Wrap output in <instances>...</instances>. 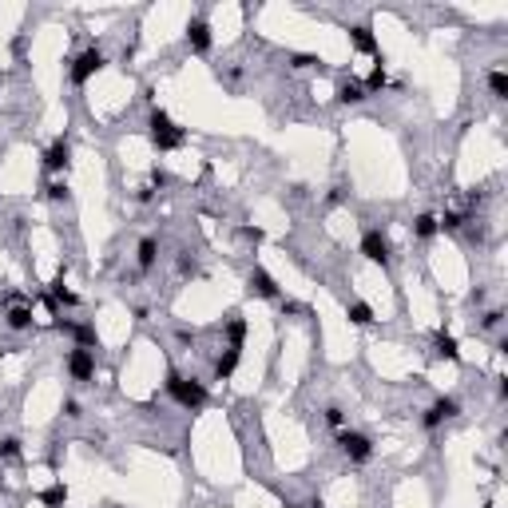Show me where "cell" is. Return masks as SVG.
<instances>
[{
  "instance_id": "obj_13",
  "label": "cell",
  "mask_w": 508,
  "mask_h": 508,
  "mask_svg": "<svg viewBox=\"0 0 508 508\" xmlns=\"http://www.w3.org/2000/svg\"><path fill=\"white\" fill-rule=\"evenodd\" d=\"M4 326H8V330H16V334L32 330V306H24V302L8 306V314H4Z\"/></svg>"
},
{
  "instance_id": "obj_23",
  "label": "cell",
  "mask_w": 508,
  "mask_h": 508,
  "mask_svg": "<svg viewBox=\"0 0 508 508\" xmlns=\"http://www.w3.org/2000/svg\"><path fill=\"white\" fill-rule=\"evenodd\" d=\"M52 302H64V306H75V294H72V290H64V270L56 274V282H52Z\"/></svg>"
},
{
  "instance_id": "obj_35",
  "label": "cell",
  "mask_w": 508,
  "mask_h": 508,
  "mask_svg": "<svg viewBox=\"0 0 508 508\" xmlns=\"http://www.w3.org/2000/svg\"><path fill=\"white\" fill-rule=\"evenodd\" d=\"M64 413L68 417H80V401H64Z\"/></svg>"
},
{
  "instance_id": "obj_18",
  "label": "cell",
  "mask_w": 508,
  "mask_h": 508,
  "mask_svg": "<svg viewBox=\"0 0 508 508\" xmlns=\"http://www.w3.org/2000/svg\"><path fill=\"white\" fill-rule=\"evenodd\" d=\"M72 338H75V346H84V349H96V326L92 322H80V326H72Z\"/></svg>"
},
{
  "instance_id": "obj_11",
  "label": "cell",
  "mask_w": 508,
  "mask_h": 508,
  "mask_svg": "<svg viewBox=\"0 0 508 508\" xmlns=\"http://www.w3.org/2000/svg\"><path fill=\"white\" fill-rule=\"evenodd\" d=\"M238 361H242V346H226L223 354H219V361H215V377L219 382H231L238 370Z\"/></svg>"
},
{
  "instance_id": "obj_27",
  "label": "cell",
  "mask_w": 508,
  "mask_h": 508,
  "mask_svg": "<svg viewBox=\"0 0 508 508\" xmlns=\"http://www.w3.org/2000/svg\"><path fill=\"white\" fill-rule=\"evenodd\" d=\"M385 84H389V75H385V68L377 64V68L370 72V80H365V92H382Z\"/></svg>"
},
{
  "instance_id": "obj_3",
  "label": "cell",
  "mask_w": 508,
  "mask_h": 508,
  "mask_svg": "<svg viewBox=\"0 0 508 508\" xmlns=\"http://www.w3.org/2000/svg\"><path fill=\"white\" fill-rule=\"evenodd\" d=\"M338 445H342V453H346L354 465H365V460L373 457V441L365 433H358V429H342V433H338Z\"/></svg>"
},
{
  "instance_id": "obj_26",
  "label": "cell",
  "mask_w": 508,
  "mask_h": 508,
  "mask_svg": "<svg viewBox=\"0 0 508 508\" xmlns=\"http://www.w3.org/2000/svg\"><path fill=\"white\" fill-rule=\"evenodd\" d=\"M20 457V437H0V460H16Z\"/></svg>"
},
{
  "instance_id": "obj_32",
  "label": "cell",
  "mask_w": 508,
  "mask_h": 508,
  "mask_svg": "<svg viewBox=\"0 0 508 508\" xmlns=\"http://www.w3.org/2000/svg\"><path fill=\"white\" fill-rule=\"evenodd\" d=\"M151 183H155V187H167V183H171V179H167V175H163L159 167H155V171H151Z\"/></svg>"
},
{
  "instance_id": "obj_36",
  "label": "cell",
  "mask_w": 508,
  "mask_h": 508,
  "mask_svg": "<svg viewBox=\"0 0 508 508\" xmlns=\"http://www.w3.org/2000/svg\"><path fill=\"white\" fill-rule=\"evenodd\" d=\"M282 508H298V505H282Z\"/></svg>"
},
{
  "instance_id": "obj_31",
  "label": "cell",
  "mask_w": 508,
  "mask_h": 508,
  "mask_svg": "<svg viewBox=\"0 0 508 508\" xmlns=\"http://www.w3.org/2000/svg\"><path fill=\"white\" fill-rule=\"evenodd\" d=\"M179 274H198V266H195V259H191V254H179Z\"/></svg>"
},
{
  "instance_id": "obj_5",
  "label": "cell",
  "mask_w": 508,
  "mask_h": 508,
  "mask_svg": "<svg viewBox=\"0 0 508 508\" xmlns=\"http://www.w3.org/2000/svg\"><path fill=\"white\" fill-rule=\"evenodd\" d=\"M453 417H460V401L457 397H437L433 405L425 409V417H421V425L433 433V429H441L445 421H453Z\"/></svg>"
},
{
  "instance_id": "obj_21",
  "label": "cell",
  "mask_w": 508,
  "mask_h": 508,
  "mask_svg": "<svg viewBox=\"0 0 508 508\" xmlns=\"http://www.w3.org/2000/svg\"><path fill=\"white\" fill-rule=\"evenodd\" d=\"M64 500H68V488H64V484H52V488L40 493V505H44V508H60Z\"/></svg>"
},
{
  "instance_id": "obj_30",
  "label": "cell",
  "mask_w": 508,
  "mask_h": 508,
  "mask_svg": "<svg viewBox=\"0 0 508 508\" xmlns=\"http://www.w3.org/2000/svg\"><path fill=\"white\" fill-rule=\"evenodd\" d=\"M500 322H505V314H500V310H488V314L481 318V326H484V330H496Z\"/></svg>"
},
{
  "instance_id": "obj_12",
  "label": "cell",
  "mask_w": 508,
  "mask_h": 508,
  "mask_svg": "<svg viewBox=\"0 0 508 508\" xmlns=\"http://www.w3.org/2000/svg\"><path fill=\"white\" fill-rule=\"evenodd\" d=\"M349 44H354V52H361V56H377V36H373L370 24L349 28Z\"/></svg>"
},
{
  "instance_id": "obj_16",
  "label": "cell",
  "mask_w": 508,
  "mask_h": 508,
  "mask_svg": "<svg viewBox=\"0 0 508 508\" xmlns=\"http://www.w3.org/2000/svg\"><path fill=\"white\" fill-rule=\"evenodd\" d=\"M441 235V231H437V215H417V219H413V238H421V242H429V238H437Z\"/></svg>"
},
{
  "instance_id": "obj_4",
  "label": "cell",
  "mask_w": 508,
  "mask_h": 508,
  "mask_svg": "<svg viewBox=\"0 0 508 508\" xmlns=\"http://www.w3.org/2000/svg\"><path fill=\"white\" fill-rule=\"evenodd\" d=\"M103 64H108V56H103L99 48L80 52V56L72 60V84H75V87H84V84H87V80H92L96 72H103Z\"/></svg>"
},
{
  "instance_id": "obj_34",
  "label": "cell",
  "mask_w": 508,
  "mask_h": 508,
  "mask_svg": "<svg viewBox=\"0 0 508 508\" xmlns=\"http://www.w3.org/2000/svg\"><path fill=\"white\" fill-rule=\"evenodd\" d=\"M342 198H346V187H334V191H330V198H326V203H342Z\"/></svg>"
},
{
  "instance_id": "obj_33",
  "label": "cell",
  "mask_w": 508,
  "mask_h": 508,
  "mask_svg": "<svg viewBox=\"0 0 508 508\" xmlns=\"http://www.w3.org/2000/svg\"><path fill=\"white\" fill-rule=\"evenodd\" d=\"M242 235H247L250 242H262V231H259V226H242Z\"/></svg>"
},
{
  "instance_id": "obj_8",
  "label": "cell",
  "mask_w": 508,
  "mask_h": 508,
  "mask_svg": "<svg viewBox=\"0 0 508 508\" xmlns=\"http://www.w3.org/2000/svg\"><path fill=\"white\" fill-rule=\"evenodd\" d=\"M44 167H48L52 175H60V171L72 167V143H68L64 136H56L48 143V151H44Z\"/></svg>"
},
{
  "instance_id": "obj_28",
  "label": "cell",
  "mask_w": 508,
  "mask_h": 508,
  "mask_svg": "<svg viewBox=\"0 0 508 508\" xmlns=\"http://www.w3.org/2000/svg\"><path fill=\"white\" fill-rule=\"evenodd\" d=\"M326 425H330L334 433H342V429H346V413L338 409V405H330V409H326Z\"/></svg>"
},
{
  "instance_id": "obj_19",
  "label": "cell",
  "mask_w": 508,
  "mask_h": 508,
  "mask_svg": "<svg viewBox=\"0 0 508 508\" xmlns=\"http://www.w3.org/2000/svg\"><path fill=\"white\" fill-rule=\"evenodd\" d=\"M349 322H354V326H370L373 322V306H370V302H349Z\"/></svg>"
},
{
  "instance_id": "obj_10",
  "label": "cell",
  "mask_w": 508,
  "mask_h": 508,
  "mask_svg": "<svg viewBox=\"0 0 508 508\" xmlns=\"http://www.w3.org/2000/svg\"><path fill=\"white\" fill-rule=\"evenodd\" d=\"M247 282H250V290H254L259 298H270V302H278V298H282V290H278V282H274V274L262 270V266H254V270H250Z\"/></svg>"
},
{
  "instance_id": "obj_9",
  "label": "cell",
  "mask_w": 508,
  "mask_h": 508,
  "mask_svg": "<svg viewBox=\"0 0 508 508\" xmlns=\"http://www.w3.org/2000/svg\"><path fill=\"white\" fill-rule=\"evenodd\" d=\"M187 44H191V52H198V56L211 52L215 36H211V24H207L203 16H191V20H187Z\"/></svg>"
},
{
  "instance_id": "obj_7",
  "label": "cell",
  "mask_w": 508,
  "mask_h": 508,
  "mask_svg": "<svg viewBox=\"0 0 508 508\" xmlns=\"http://www.w3.org/2000/svg\"><path fill=\"white\" fill-rule=\"evenodd\" d=\"M361 254H365V262H373V266H389V238H385L382 231H365V235H361Z\"/></svg>"
},
{
  "instance_id": "obj_24",
  "label": "cell",
  "mask_w": 508,
  "mask_h": 508,
  "mask_svg": "<svg viewBox=\"0 0 508 508\" xmlns=\"http://www.w3.org/2000/svg\"><path fill=\"white\" fill-rule=\"evenodd\" d=\"M290 68H302V72H306V68H318V72H322V56H310V52H294V56H290Z\"/></svg>"
},
{
  "instance_id": "obj_6",
  "label": "cell",
  "mask_w": 508,
  "mask_h": 508,
  "mask_svg": "<svg viewBox=\"0 0 508 508\" xmlns=\"http://www.w3.org/2000/svg\"><path fill=\"white\" fill-rule=\"evenodd\" d=\"M68 373H72V382H92L96 377V349L75 346L68 354Z\"/></svg>"
},
{
  "instance_id": "obj_14",
  "label": "cell",
  "mask_w": 508,
  "mask_h": 508,
  "mask_svg": "<svg viewBox=\"0 0 508 508\" xmlns=\"http://www.w3.org/2000/svg\"><path fill=\"white\" fill-rule=\"evenodd\" d=\"M155 259H159V242H155L151 235H147V238H139V247H136V266L147 274L151 266H155Z\"/></svg>"
},
{
  "instance_id": "obj_15",
  "label": "cell",
  "mask_w": 508,
  "mask_h": 508,
  "mask_svg": "<svg viewBox=\"0 0 508 508\" xmlns=\"http://www.w3.org/2000/svg\"><path fill=\"white\" fill-rule=\"evenodd\" d=\"M433 349H437V358H445V361H460V346H457V338L445 334V330H437V334H433Z\"/></svg>"
},
{
  "instance_id": "obj_1",
  "label": "cell",
  "mask_w": 508,
  "mask_h": 508,
  "mask_svg": "<svg viewBox=\"0 0 508 508\" xmlns=\"http://www.w3.org/2000/svg\"><path fill=\"white\" fill-rule=\"evenodd\" d=\"M147 139H151V147H155V151H179L187 143V131L175 124L163 108H155L151 119H147Z\"/></svg>"
},
{
  "instance_id": "obj_25",
  "label": "cell",
  "mask_w": 508,
  "mask_h": 508,
  "mask_svg": "<svg viewBox=\"0 0 508 508\" xmlns=\"http://www.w3.org/2000/svg\"><path fill=\"white\" fill-rule=\"evenodd\" d=\"M226 338H231V346H242V342H247V318H231Z\"/></svg>"
},
{
  "instance_id": "obj_20",
  "label": "cell",
  "mask_w": 508,
  "mask_h": 508,
  "mask_svg": "<svg viewBox=\"0 0 508 508\" xmlns=\"http://www.w3.org/2000/svg\"><path fill=\"white\" fill-rule=\"evenodd\" d=\"M488 92H493L496 99H508V72L493 68V72H488Z\"/></svg>"
},
{
  "instance_id": "obj_29",
  "label": "cell",
  "mask_w": 508,
  "mask_h": 508,
  "mask_svg": "<svg viewBox=\"0 0 508 508\" xmlns=\"http://www.w3.org/2000/svg\"><path fill=\"white\" fill-rule=\"evenodd\" d=\"M44 195H48L52 203H64V198H68V183H64V179H60V183H48V187H44Z\"/></svg>"
},
{
  "instance_id": "obj_2",
  "label": "cell",
  "mask_w": 508,
  "mask_h": 508,
  "mask_svg": "<svg viewBox=\"0 0 508 508\" xmlns=\"http://www.w3.org/2000/svg\"><path fill=\"white\" fill-rule=\"evenodd\" d=\"M163 389H167V397H175L183 409H191V413H198L203 405H207V385L203 382H195V377H183V373H167V382H163Z\"/></svg>"
},
{
  "instance_id": "obj_17",
  "label": "cell",
  "mask_w": 508,
  "mask_h": 508,
  "mask_svg": "<svg viewBox=\"0 0 508 508\" xmlns=\"http://www.w3.org/2000/svg\"><path fill=\"white\" fill-rule=\"evenodd\" d=\"M361 99H365V87L358 80H342L338 84V103H361Z\"/></svg>"
},
{
  "instance_id": "obj_22",
  "label": "cell",
  "mask_w": 508,
  "mask_h": 508,
  "mask_svg": "<svg viewBox=\"0 0 508 508\" xmlns=\"http://www.w3.org/2000/svg\"><path fill=\"white\" fill-rule=\"evenodd\" d=\"M469 223V219H465V215H457V211H445L441 215V219H437V231H449V235H457L460 226Z\"/></svg>"
}]
</instances>
